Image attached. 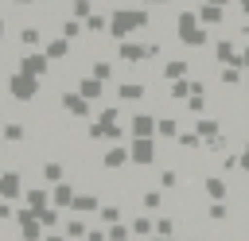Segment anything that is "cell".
Listing matches in <instances>:
<instances>
[{"label":"cell","mask_w":249,"mask_h":241,"mask_svg":"<svg viewBox=\"0 0 249 241\" xmlns=\"http://www.w3.org/2000/svg\"><path fill=\"white\" fill-rule=\"evenodd\" d=\"M4 86H8V93H12L16 101H35V97L43 93V78H35V74H23V70H12Z\"/></svg>","instance_id":"6da1fadb"},{"label":"cell","mask_w":249,"mask_h":241,"mask_svg":"<svg viewBox=\"0 0 249 241\" xmlns=\"http://www.w3.org/2000/svg\"><path fill=\"white\" fill-rule=\"evenodd\" d=\"M156 117L148 105H124V120H128V140L132 136H156Z\"/></svg>","instance_id":"7a4b0ae2"},{"label":"cell","mask_w":249,"mask_h":241,"mask_svg":"<svg viewBox=\"0 0 249 241\" xmlns=\"http://www.w3.org/2000/svg\"><path fill=\"white\" fill-rule=\"evenodd\" d=\"M128 155H132V167H156V159H160V140H156V136H132V140H128Z\"/></svg>","instance_id":"3957f363"},{"label":"cell","mask_w":249,"mask_h":241,"mask_svg":"<svg viewBox=\"0 0 249 241\" xmlns=\"http://www.w3.org/2000/svg\"><path fill=\"white\" fill-rule=\"evenodd\" d=\"M23 183H27V179H23L16 167H4V171H0V198H4V202H12V206H19V202H23V194H27V190H23Z\"/></svg>","instance_id":"277c9868"},{"label":"cell","mask_w":249,"mask_h":241,"mask_svg":"<svg viewBox=\"0 0 249 241\" xmlns=\"http://www.w3.org/2000/svg\"><path fill=\"white\" fill-rule=\"evenodd\" d=\"M58 105H62V113H70V117H78V120H89L97 109H93V101H86L78 89H62L58 93Z\"/></svg>","instance_id":"5b68a950"},{"label":"cell","mask_w":249,"mask_h":241,"mask_svg":"<svg viewBox=\"0 0 249 241\" xmlns=\"http://www.w3.org/2000/svg\"><path fill=\"white\" fill-rule=\"evenodd\" d=\"M66 179V163L62 159H43L39 167H35V175H31V183H43V187H54V183H62Z\"/></svg>","instance_id":"8992f818"},{"label":"cell","mask_w":249,"mask_h":241,"mask_svg":"<svg viewBox=\"0 0 249 241\" xmlns=\"http://www.w3.org/2000/svg\"><path fill=\"white\" fill-rule=\"evenodd\" d=\"M132 163V155H128V140L124 144H105V152H101V167H109V171H124Z\"/></svg>","instance_id":"52a82bcc"},{"label":"cell","mask_w":249,"mask_h":241,"mask_svg":"<svg viewBox=\"0 0 249 241\" xmlns=\"http://www.w3.org/2000/svg\"><path fill=\"white\" fill-rule=\"evenodd\" d=\"M136 206H140L144 214H156V210H163V206H167V190H160L156 183H148V187L136 194Z\"/></svg>","instance_id":"ba28073f"},{"label":"cell","mask_w":249,"mask_h":241,"mask_svg":"<svg viewBox=\"0 0 249 241\" xmlns=\"http://www.w3.org/2000/svg\"><path fill=\"white\" fill-rule=\"evenodd\" d=\"M86 101H93V105H101V97H109V86L105 82H97L93 74H86V78H78V86H74Z\"/></svg>","instance_id":"9c48e42d"},{"label":"cell","mask_w":249,"mask_h":241,"mask_svg":"<svg viewBox=\"0 0 249 241\" xmlns=\"http://www.w3.org/2000/svg\"><path fill=\"white\" fill-rule=\"evenodd\" d=\"M89 225H93V222H89L86 214H74V210H70V214L62 218V233H66L70 241H86V233H89Z\"/></svg>","instance_id":"30bf717a"},{"label":"cell","mask_w":249,"mask_h":241,"mask_svg":"<svg viewBox=\"0 0 249 241\" xmlns=\"http://www.w3.org/2000/svg\"><path fill=\"white\" fill-rule=\"evenodd\" d=\"M179 132H183V120L175 113H160L156 117V140H179Z\"/></svg>","instance_id":"8fae6325"},{"label":"cell","mask_w":249,"mask_h":241,"mask_svg":"<svg viewBox=\"0 0 249 241\" xmlns=\"http://www.w3.org/2000/svg\"><path fill=\"white\" fill-rule=\"evenodd\" d=\"M74 198H78V187H74L70 179H62V183H54V187H51V206L70 210V206H74Z\"/></svg>","instance_id":"7c38bea8"},{"label":"cell","mask_w":249,"mask_h":241,"mask_svg":"<svg viewBox=\"0 0 249 241\" xmlns=\"http://www.w3.org/2000/svg\"><path fill=\"white\" fill-rule=\"evenodd\" d=\"M23 206H27V210H35V214L51 210V187H43V183L27 187V194H23Z\"/></svg>","instance_id":"4fadbf2b"},{"label":"cell","mask_w":249,"mask_h":241,"mask_svg":"<svg viewBox=\"0 0 249 241\" xmlns=\"http://www.w3.org/2000/svg\"><path fill=\"white\" fill-rule=\"evenodd\" d=\"M128 229H132V237H136V241H148V237H156V222H152L144 210L128 214Z\"/></svg>","instance_id":"5bb4252c"},{"label":"cell","mask_w":249,"mask_h":241,"mask_svg":"<svg viewBox=\"0 0 249 241\" xmlns=\"http://www.w3.org/2000/svg\"><path fill=\"white\" fill-rule=\"evenodd\" d=\"M70 51H74V43H70V39H62V35H51V39L43 43V54H47L51 62H62V58H70Z\"/></svg>","instance_id":"9a60e30c"},{"label":"cell","mask_w":249,"mask_h":241,"mask_svg":"<svg viewBox=\"0 0 249 241\" xmlns=\"http://www.w3.org/2000/svg\"><path fill=\"white\" fill-rule=\"evenodd\" d=\"M198 136H202V144L206 140H214V136H222V120L214 117V113H202V117H195V124H191Z\"/></svg>","instance_id":"2e32d148"},{"label":"cell","mask_w":249,"mask_h":241,"mask_svg":"<svg viewBox=\"0 0 249 241\" xmlns=\"http://www.w3.org/2000/svg\"><path fill=\"white\" fill-rule=\"evenodd\" d=\"M195 12H198V19H202L206 27H222V23L230 19V16H226V8H218V4H206V0H198V8H195Z\"/></svg>","instance_id":"e0dca14e"},{"label":"cell","mask_w":249,"mask_h":241,"mask_svg":"<svg viewBox=\"0 0 249 241\" xmlns=\"http://www.w3.org/2000/svg\"><path fill=\"white\" fill-rule=\"evenodd\" d=\"M0 140L4 144H23L27 140V124L23 120H0Z\"/></svg>","instance_id":"ac0fdd59"},{"label":"cell","mask_w":249,"mask_h":241,"mask_svg":"<svg viewBox=\"0 0 249 241\" xmlns=\"http://www.w3.org/2000/svg\"><path fill=\"white\" fill-rule=\"evenodd\" d=\"M128 214H124V206L121 202H101V210H97V222L101 225H117V222H124Z\"/></svg>","instance_id":"d6986e66"},{"label":"cell","mask_w":249,"mask_h":241,"mask_svg":"<svg viewBox=\"0 0 249 241\" xmlns=\"http://www.w3.org/2000/svg\"><path fill=\"white\" fill-rule=\"evenodd\" d=\"M58 35H62V39H70V43H78V39L86 35V23H82V19H74V16H66V19H62V27H58Z\"/></svg>","instance_id":"ffe728a7"},{"label":"cell","mask_w":249,"mask_h":241,"mask_svg":"<svg viewBox=\"0 0 249 241\" xmlns=\"http://www.w3.org/2000/svg\"><path fill=\"white\" fill-rule=\"evenodd\" d=\"M175 233H179V222H175V218L163 210V214L156 218V237H175Z\"/></svg>","instance_id":"44dd1931"},{"label":"cell","mask_w":249,"mask_h":241,"mask_svg":"<svg viewBox=\"0 0 249 241\" xmlns=\"http://www.w3.org/2000/svg\"><path fill=\"white\" fill-rule=\"evenodd\" d=\"M175 144H179V148H187V152H198V148H202V136H198L195 128H183Z\"/></svg>","instance_id":"7402d4cb"},{"label":"cell","mask_w":249,"mask_h":241,"mask_svg":"<svg viewBox=\"0 0 249 241\" xmlns=\"http://www.w3.org/2000/svg\"><path fill=\"white\" fill-rule=\"evenodd\" d=\"M105 233H109V241H136V237H132V229H128V222H117V225H105Z\"/></svg>","instance_id":"603a6c76"},{"label":"cell","mask_w":249,"mask_h":241,"mask_svg":"<svg viewBox=\"0 0 249 241\" xmlns=\"http://www.w3.org/2000/svg\"><path fill=\"white\" fill-rule=\"evenodd\" d=\"M86 241H109V233H105V225H89V233H86Z\"/></svg>","instance_id":"cb8c5ba5"},{"label":"cell","mask_w":249,"mask_h":241,"mask_svg":"<svg viewBox=\"0 0 249 241\" xmlns=\"http://www.w3.org/2000/svg\"><path fill=\"white\" fill-rule=\"evenodd\" d=\"M140 4H144V8H167L171 0H140Z\"/></svg>","instance_id":"d4e9b609"},{"label":"cell","mask_w":249,"mask_h":241,"mask_svg":"<svg viewBox=\"0 0 249 241\" xmlns=\"http://www.w3.org/2000/svg\"><path fill=\"white\" fill-rule=\"evenodd\" d=\"M241 70H249V43L241 47Z\"/></svg>","instance_id":"484cf974"},{"label":"cell","mask_w":249,"mask_h":241,"mask_svg":"<svg viewBox=\"0 0 249 241\" xmlns=\"http://www.w3.org/2000/svg\"><path fill=\"white\" fill-rule=\"evenodd\" d=\"M237 12H241V16L249 19V0H237Z\"/></svg>","instance_id":"4316f807"},{"label":"cell","mask_w":249,"mask_h":241,"mask_svg":"<svg viewBox=\"0 0 249 241\" xmlns=\"http://www.w3.org/2000/svg\"><path fill=\"white\" fill-rule=\"evenodd\" d=\"M12 4H19V8H31V4H39V0H12Z\"/></svg>","instance_id":"83f0119b"},{"label":"cell","mask_w":249,"mask_h":241,"mask_svg":"<svg viewBox=\"0 0 249 241\" xmlns=\"http://www.w3.org/2000/svg\"><path fill=\"white\" fill-rule=\"evenodd\" d=\"M148 241H183V237H148Z\"/></svg>","instance_id":"f1b7e54d"},{"label":"cell","mask_w":249,"mask_h":241,"mask_svg":"<svg viewBox=\"0 0 249 241\" xmlns=\"http://www.w3.org/2000/svg\"><path fill=\"white\" fill-rule=\"evenodd\" d=\"M206 4H218V8H226V4H230V0H206Z\"/></svg>","instance_id":"f546056e"},{"label":"cell","mask_w":249,"mask_h":241,"mask_svg":"<svg viewBox=\"0 0 249 241\" xmlns=\"http://www.w3.org/2000/svg\"><path fill=\"white\" fill-rule=\"evenodd\" d=\"M241 86H245V89H249V70H245V82H241Z\"/></svg>","instance_id":"4dcf8cb0"},{"label":"cell","mask_w":249,"mask_h":241,"mask_svg":"<svg viewBox=\"0 0 249 241\" xmlns=\"http://www.w3.org/2000/svg\"><path fill=\"white\" fill-rule=\"evenodd\" d=\"M0 62H4V43H0Z\"/></svg>","instance_id":"1f68e13d"},{"label":"cell","mask_w":249,"mask_h":241,"mask_svg":"<svg viewBox=\"0 0 249 241\" xmlns=\"http://www.w3.org/2000/svg\"><path fill=\"white\" fill-rule=\"evenodd\" d=\"M187 241H202V237H187Z\"/></svg>","instance_id":"d6a6232c"}]
</instances>
